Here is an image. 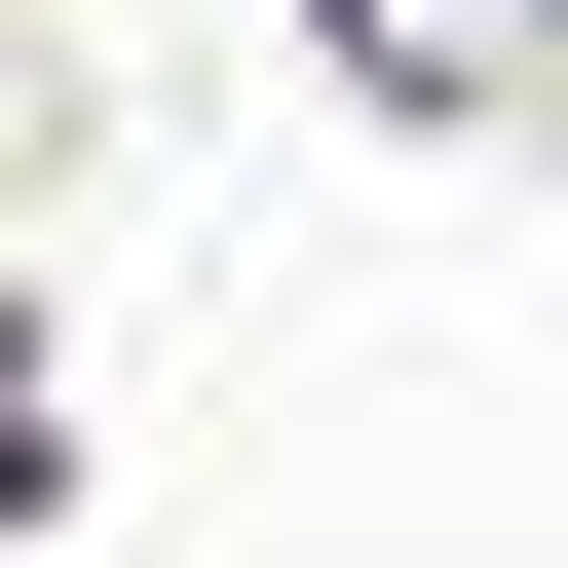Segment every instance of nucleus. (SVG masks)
I'll use <instances>...</instances> for the list:
<instances>
[]
</instances>
